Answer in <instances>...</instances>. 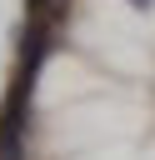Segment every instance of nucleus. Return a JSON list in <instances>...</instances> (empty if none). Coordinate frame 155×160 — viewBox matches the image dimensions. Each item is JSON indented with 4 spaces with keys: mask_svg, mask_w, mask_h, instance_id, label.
Segmentation results:
<instances>
[{
    "mask_svg": "<svg viewBox=\"0 0 155 160\" xmlns=\"http://www.w3.org/2000/svg\"><path fill=\"white\" fill-rule=\"evenodd\" d=\"M0 160H5V155H0Z\"/></svg>",
    "mask_w": 155,
    "mask_h": 160,
    "instance_id": "f03ea898",
    "label": "nucleus"
},
{
    "mask_svg": "<svg viewBox=\"0 0 155 160\" xmlns=\"http://www.w3.org/2000/svg\"><path fill=\"white\" fill-rule=\"evenodd\" d=\"M130 5H135V10H150V5H155V0H130Z\"/></svg>",
    "mask_w": 155,
    "mask_h": 160,
    "instance_id": "f257e3e1",
    "label": "nucleus"
}]
</instances>
